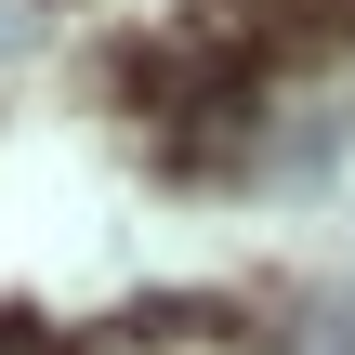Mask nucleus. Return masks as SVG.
<instances>
[{
    "label": "nucleus",
    "mask_w": 355,
    "mask_h": 355,
    "mask_svg": "<svg viewBox=\"0 0 355 355\" xmlns=\"http://www.w3.org/2000/svg\"><path fill=\"white\" fill-rule=\"evenodd\" d=\"M343 13H355V0H250V26H263V40H290V53L343 40Z\"/></svg>",
    "instance_id": "1"
},
{
    "label": "nucleus",
    "mask_w": 355,
    "mask_h": 355,
    "mask_svg": "<svg viewBox=\"0 0 355 355\" xmlns=\"http://www.w3.org/2000/svg\"><path fill=\"white\" fill-rule=\"evenodd\" d=\"M119 329H132V343H211V329H224V303H132Z\"/></svg>",
    "instance_id": "2"
},
{
    "label": "nucleus",
    "mask_w": 355,
    "mask_h": 355,
    "mask_svg": "<svg viewBox=\"0 0 355 355\" xmlns=\"http://www.w3.org/2000/svg\"><path fill=\"white\" fill-rule=\"evenodd\" d=\"M0 355H66V329H40V316H0Z\"/></svg>",
    "instance_id": "3"
},
{
    "label": "nucleus",
    "mask_w": 355,
    "mask_h": 355,
    "mask_svg": "<svg viewBox=\"0 0 355 355\" xmlns=\"http://www.w3.org/2000/svg\"><path fill=\"white\" fill-rule=\"evenodd\" d=\"M13 53H26V13H13V0H0V66H13Z\"/></svg>",
    "instance_id": "4"
}]
</instances>
